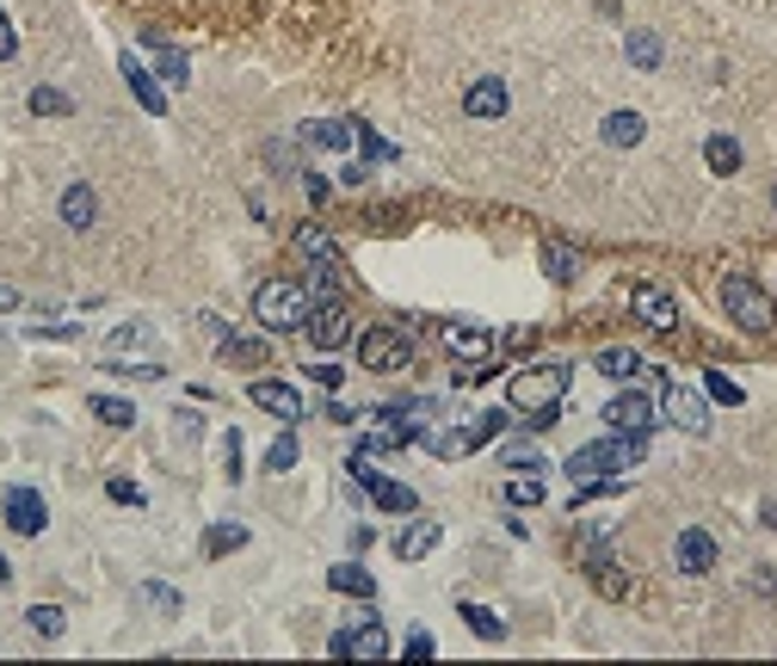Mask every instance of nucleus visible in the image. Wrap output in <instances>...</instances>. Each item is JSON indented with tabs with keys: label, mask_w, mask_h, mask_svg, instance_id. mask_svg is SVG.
<instances>
[{
	"label": "nucleus",
	"mask_w": 777,
	"mask_h": 666,
	"mask_svg": "<svg viewBox=\"0 0 777 666\" xmlns=\"http://www.w3.org/2000/svg\"><path fill=\"white\" fill-rule=\"evenodd\" d=\"M506 395H512L518 414H531L537 426H543V419L562 407V395H568V364H537V370H518Z\"/></svg>",
	"instance_id": "nucleus-1"
},
{
	"label": "nucleus",
	"mask_w": 777,
	"mask_h": 666,
	"mask_svg": "<svg viewBox=\"0 0 777 666\" xmlns=\"http://www.w3.org/2000/svg\"><path fill=\"white\" fill-rule=\"evenodd\" d=\"M722 309H728V322H735L740 334H772L777 327V303L747 272H728V278H722Z\"/></svg>",
	"instance_id": "nucleus-2"
},
{
	"label": "nucleus",
	"mask_w": 777,
	"mask_h": 666,
	"mask_svg": "<svg viewBox=\"0 0 777 666\" xmlns=\"http://www.w3.org/2000/svg\"><path fill=\"white\" fill-rule=\"evenodd\" d=\"M309 309H315L309 285H290V278H272V285H260V297H253V315H260V327H272V334H297V327L309 322Z\"/></svg>",
	"instance_id": "nucleus-3"
},
{
	"label": "nucleus",
	"mask_w": 777,
	"mask_h": 666,
	"mask_svg": "<svg viewBox=\"0 0 777 666\" xmlns=\"http://www.w3.org/2000/svg\"><path fill=\"white\" fill-rule=\"evenodd\" d=\"M648 457V438H605L568 457V481H599V476H624L629 463Z\"/></svg>",
	"instance_id": "nucleus-4"
},
{
	"label": "nucleus",
	"mask_w": 777,
	"mask_h": 666,
	"mask_svg": "<svg viewBox=\"0 0 777 666\" xmlns=\"http://www.w3.org/2000/svg\"><path fill=\"white\" fill-rule=\"evenodd\" d=\"M359 364L371 370V377H383V370H408L414 364V340L401 334V327H371L359 340Z\"/></svg>",
	"instance_id": "nucleus-5"
},
{
	"label": "nucleus",
	"mask_w": 777,
	"mask_h": 666,
	"mask_svg": "<svg viewBox=\"0 0 777 666\" xmlns=\"http://www.w3.org/2000/svg\"><path fill=\"white\" fill-rule=\"evenodd\" d=\"M500 426H506V419L488 407V414H475V419H463V426H451L444 438H426V451H433V457H444V463H456V457H469L475 444H488Z\"/></svg>",
	"instance_id": "nucleus-6"
},
{
	"label": "nucleus",
	"mask_w": 777,
	"mask_h": 666,
	"mask_svg": "<svg viewBox=\"0 0 777 666\" xmlns=\"http://www.w3.org/2000/svg\"><path fill=\"white\" fill-rule=\"evenodd\" d=\"M327 654H334V661H383V654H389V629L383 624H352V629H340V636L327 642Z\"/></svg>",
	"instance_id": "nucleus-7"
},
{
	"label": "nucleus",
	"mask_w": 777,
	"mask_h": 666,
	"mask_svg": "<svg viewBox=\"0 0 777 666\" xmlns=\"http://www.w3.org/2000/svg\"><path fill=\"white\" fill-rule=\"evenodd\" d=\"M309 345L315 352H340L346 340H352V322H346V303H315L309 309V322H303Z\"/></svg>",
	"instance_id": "nucleus-8"
},
{
	"label": "nucleus",
	"mask_w": 777,
	"mask_h": 666,
	"mask_svg": "<svg viewBox=\"0 0 777 666\" xmlns=\"http://www.w3.org/2000/svg\"><path fill=\"white\" fill-rule=\"evenodd\" d=\"M666 419H673L685 438H703V432H710V395H698V389L673 382V389H666Z\"/></svg>",
	"instance_id": "nucleus-9"
},
{
	"label": "nucleus",
	"mask_w": 777,
	"mask_h": 666,
	"mask_svg": "<svg viewBox=\"0 0 777 666\" xmlns=\"http://www.w3.org/2000/svg\"><path fill=\"white\" fill-rule=\"evenodd\" d=\"M438 340H444V352H451L456 364H488L493 359V334H488V327L444 322V327H438Z\"/></svg>",
	"instance_id": "nucleus-10"
},
{
	"label": "nucleus",
	"mask_w": 777,
	"mask_h": 666,
	"mask_svg": "<svg viewBox=\"0 0 777 666\" xmlns=\"http://www.w3.org/2000/svg\"><path fill=\"white\" fill-rule=\"evenodd\" d=\"M605 426H611V432H624V438H648V426H654V401L636 395V389H629V395H611L605 401Z\"/></svg>",
	"instance_id": "nucleus-11"
},
{
	"label": "nucleus",
	"mask_w": 777,
	"mask_h": 666,
	"mask_svg": "<svg viewBox=\"0 0 777 666\" xmlns=\"http://www.w3.org/2000/svg\"><path fill=\"white\" fill-rule=\"evenodd\" d=\"M629 309H636V322L654 327V334H673V327H679V303H673L661 285H636L629 290Z\"/></svg>",
	"instance_id": "nucleus-12"
},
{
	"label": "nucleus",
	"mask_w": 777,
	"mask_h": 666,
	"mask_svg": "<svg viewBox=\"0 0 777 666\" xmlns=\"http://www.w3.org/2000/svg\"><path fill=\"white\" fill-rule=\"evenodd\" d=\"M352 476H359L364 488H371V506H377V513H414V506H419V494H414V488H408V481L371 476V469H364V457L352 463Z\"/></svg>",
	"instance_id": "nucleus-13"
},
{
	"label": "nucleus",
	"mask_w": 777,
	"mask_h": 666,
	"mask_svg": "<svg viewBox=\"0 0 777 666\" xmlns=\"http://www.w3.org/2000/svg\"><path fill=\"white\" fill-rule=\"evenodd\" d=\"M297 142L303 149H352L359 130H352V117H309V124H297Z\"/></svg>",
	"instance_id": "nucleus-14"
},
{
	"label": "nucleus",
	"mask_w": 777,
	"mask_h": 666,
	"mask_svg": "<svg viewBox=\"0 0 777 666\" xmlns=\"http://www.w3.org/2000/svg\"><path fill=\"white\" fill-rule=\"evenodd\" d=\"M673 562H679L685 574H710V568H716V537L703 531V525L679 531V543H673Z\"/></svg>",
	"instance_id": "nucleus-15"
},
{
	"label": "nucleus",
	"mask_w": 777,
	"mask_h": 666,
	"mask_svg": "<svg viewBox=\"0 0 777 666\" xmlns=\"http://www.w3.org/2000/svg\"><path fill=\"white\" fill-rule=\"evenodd\" d=\"M210 334L223 340V345H216V359L235 364V370H260V364L272 359V345H266V340H241V334H223L216 322H210Z\"/></svg>",
	"instance_id": "nucleus-16"
},
{
	"label": "nucleus",
	"mask_w": 777,
	"mask_h": 666,
	"mask_svg": "<svg viewBox=\"0 0 777 666\" xmlns=\"http://www.w3.org/2000/svg\"><path fill=\"white\" fill-rule=\"evenodd\" d=\"M7 531L38 537L43 531V494H32V488H7Z\"/></svg>",
	"instance_id": "nucleus-17"
},
{
	"label": "nucleus",
	"mask_w": 777,
	"mask_h": 666,
	"mask_svg": "<svg viewBox=\"0 0 777 666\" xmlns=\"http://www.w3.org/2000/svg\"><path fill=\"white\" fill-rule=\"evenodd\" d=\"M587 574L599 580V592H605V599H629V574L605 555V537H592V543H587Z\"/></svg>",
	"instance_id": "nucleus-18"
},
{
	"label": "nucleus",
	"mask_w": 777,
	"mask_h": 666,
	"mask_svg": "<svg viewBox=\"0 0 777 666\" xmlns=\"http://www.w3.org/2000/svg\"><path fill=\"white\" fill-rule=\"evenodd\" d=\"M253 401H260L266 414H278V419H297V414H303L297 382H278V377H260V382H253Z\"/></svg>",
	"instance_id": "nucleus-19"
},
{
	"label": "nucleus",
	"mask_w": 777,
	"mask_h": 666,
	"mask_svg": "<svg viewBox=\"0 0 777 666\" xmlns=\"http://www.w3.org/2000/svg\"><path fill=\"white\" fill-rule=\"evenodd\" d=\"M438 543H444L438 518H414V525H408V531L396 537V555H401V562H426V555H433Z\"/></svg>",
	"instance_id": "nucleus-20"
},
{
	"label": "nucleus",
	"mask_w": 777,
	"mask_h": 666,
	"mask_svg": "<svg viewBox=\"0 0 777 666\" xmlns=\"http://www.w3.org/2000/svg\"><path fill=\"white\" fill-rule=\"evenodd\" d=\"M117 68H124V80H130V93L142 99V112H149V117H167V93L149 80V68H142V62H136V56H117Z\"/></svg>",
	"instance_id": "nucleus-21"
},
{
	"label": "nucleus",
	"mask_w": 777,
	"mask_h": 666,
	"mask_svg": "<svg viewBox=\"0 0 777 666\" xmlns=\"http://www.w3.org/2000/svg\"><path fill=\"white\" fill-rule=\"evenodd\" d=\"M463 112L469 117H500L506 112V80H469V93H463Z\"/></svg>",
	"instance_id": "nucleus-22"
},
{
	"label": "nucleus",
	"mask_w": 777,
	"mask_h": 666,
	"mask_svg": "<svg viewBox=\"0 0 777 666\" xmlns=\"http://www.w3.org/2000/svg\"><path fill=\"white\" fill-rule=\"evenodd\" d=\"M93 216H99L93 186H68V191H62V223H68V229H93Z\"/></svg>",
	"instance_id": "nucleus-23"
},
{
	"label": "nucleus",
	"mask_w": 777,
	"mask_h": 666,
	"mask_svg": "<svg viewBox=\"0 0 777 666\" xmlns=\"http://www.w3.org/2000/svg\"><path fill=\"white\" fill-rule=\"evenodd\" d=\"M327 587L340 592V599H371L377 592V580L359 568V562H334V574H327Z\"/></svg>",
	"instance_id": "nucleus-24"
},
{
	"label": "nucleus",
	"mask_w": 777,
	"mask_h": 666,
	"mask_svg": "<svg viewBox=\"0 0 777 666\" xmlns=\"http://www.w3.org/2000/svg\"><path fill=\"white\" fill-rule=\"evenodd\" d=\"M500 494H506V506H537L543 500V469H512Z\"/></svg>",
	"instance_id": "nucleus-25"
},
{
	"label": "nucleus",
	"mask_w": 777,
	"mask_h": 666,
	"mask_svg": "<svg viewBox=\"0 0 777 666\" xmlns=\"http://www.w3.org/2000/svg\"><path fill=\"white\" fill-rule=\"evenodd\" d=\"M642 136H648V124L636 112H611L605 117V142H611V149H636Z\"/></svg>",
	"instance_id": "nucleus-26"
},
{
	"label": "nucleus",
	"mask_w": 777,
	"mask_h": 666,
	"mask_svg": "<svg viewBox=\"0 0 777 666\" xmlns=\"http://www.w3.org/2000/svg\"><path fill=\"white\" fill-rule=\"evenodd\" d=\"M543 272H550L555 285H574V278H580V253H574L568 241H550V248H543Z\"/></svg>",
	"instance_id": "nucleus-27"
},
{
	"label": "nucleus",
	"mask_w": 777,
	"mask_h": 666,
	"mask_svg": "<svg viewBox=\"0 0 777 666\" xmlns=\"http://www.w3.org/2000/svg\"><path fill=\"white\" fill-rule=\"evenodd\" d=\"M290 241H297V253H303L309 266H327V260H334V241H327V229H315V223H303Z\"/></svg>",
	"instance_id": "nucleus-28"
},
{
	"label": "nucleus",
	"mask_w": 777,
	"mask_h": 666,
	"mask_svg": "<svg viewBox=\"0 0 777 666\" xmlns=\"http://www.w3.org/2000/svg\"><path fill=\"white\" fill-rule=\"evenodd\" d=\"M599 370H605V377H642V359H636V345H605V352H599Z\"/></svg>",
	"instance_id": "nucleus-29"
},
{
	"label": "nucleus",
	"mask_w": 777,
	"mask_h": 666,
	"mask_svg": "<svg viewBox=\"0 0 777 666\" xmlns=\"http://www.w3.org/2000/svg\"><path fill=\"white\" fill-rule=\"evenodd\" d=\"M703 161H710V173H722V179H728V173H740L735 136H710V142H703Z\"/></svg>",
	"instance_id": "nucleus-30"
},
{
	"label": "nucleus",
	"mask_w": 777,
	"mask_h": 666,
	"mask_svg": "<svg viewBox=\"0 0 777 666\" xmlns=\"http://www.w3.org/2000/svg\"><path fill=\"white\" fill-rule=\"evenodd\" d=\"M247 543V525H210L204 531V555H235Z\"/></svg>",
	"instance_id": "nucleus-31"
},
{
	"label": "nucleus",
	"mask_w": 777,
	"mask_h": 666,
	"mask_svg": "<svg viewBox=\"0 0 777 666\" xmlns=\"http://www.w3.org/2000/svg\"><path fill=\"white\" fill-rule=\"evenodd\" d=\"M309 297H315V303H340V266H334V260L309 272Z\"/></svg>",
	"instance_id": "nucleus-32"
},
{
	"label": "nucleus",
	"mask_w": 777,
	"mask_h": 666,
	"mask_svg": "<svg viewBox=\"0 0 777 666\" xmlns=\"http://www.w3.org/2000/svg\"><path fill=\"white\" fill-rule=\"evenodd\" d=\"M629 62H636V68H661V38H654V32H629Z\"/></svg>",
	"instance_id": "nucleus-33"
},
{
	"label": "nucleus",
	"mask_w": 777,
	"mask_h": 666,
	"mask_svg": "<svg viewBox=\"0 0 777 666\" xmlns=\"http://www.w3.org/2000/svg\"><path fill=\"white\" fill-rule=\"evenodd\" d=\"M463 624H469L481 642H506V624H500L493 611H481V605H463Z\"/></svg>",
	"instance_id": "nucleus-34"
},
{
	"label": "nucleus",
	"mask_w": 777,
	"mask_h": 666,
	"mask_svg": "<svg viewBox=\"0 0 777 666\" xmlns=\"http://www.w3.org/2000/svg\"><path fill=\"white\" fill-rule=\"evenodd\" d=\"M703 389H710V401H722V407H740V401H747L728 370H703Z\"/></svg>",
	"instance_id": "nucleus-35"
},
{
	"label": "nucleus",
	"mask_w": 777,
	"mask_h": 666,
	"mask_svg": "<svg viewBox=\"0 0 777 666\" xmlns=\"http://www.w3.org/2000/svg\"><path fill=\"white\" fill-rule=\"evenodd\" d=\"M32 112H38V117H68V112H75V99L62 93V87H38V93H32Z\"/></svg>",
	"instance_id": "nucleus-36"
},
{
	"label": "nucleus",
	"mask_w": 777,
	"mask_h": 666,
	"mask_svg": "<svg viewBox=\"0 0 777 666\" xmlns=\"http://www.w3.org/2000/svg\"><path fill=\"white\" fill-rule=\"evenodd\" d=\"M93 414L105 419V426H117V432L136 426V407H130V401H117V395H93Z\"/></svg>",
	"instance_id": "nucleus-37"
},
{
	"label": "nucleus",
	"mask_w": 777,
	"mask_h": 666,
	"mask_svg": "<svg viewBox=\"0 0 777 666\" xmlns=\"http://www.w3.org/2000/svg\"><path fill=\"white\" fill-rule=\"evenodd\" d=\"M500 463H506V469H543V451H537L531 438H512L506 451H500Z\"/></svg>",
	"instance_id": "nucleus-38"
},
{
	"label": "nucleus",
	"mask_w": 777,
	"mask_h": 666,
	"mask_svg": "<svg viewBox=\"0 0 777 666\" xmlns=\"http://www.w3.org/2000/svg\"><path fill=\"white\" fill-rule=\"evenodd\" d=\"M105 345H112V352H136V345H154V327H149V322H130V327H117Z\"/></svg>",
	"instance_id": "nucleus-39"
},
{
	"label": "nucleus",
	"mask_w": 777,
	"mask_h": 666,
	"mask_svg": "<svg viewBox=\"0 0 777 666\" xmlns=\"http://www.w3.org/2000/svg\"><path fill=\"white\" fill-rule=\"evenodd\" d=\"M297 457H303V444H297V438H278V444H272V457H266V476H285V469H297Z\"/></svg>",
	"instance_id": "nucleus-40"
},
{
	"label": "nucleus",
	"mask_w": 777,
	"mask_h": 666,
	"mask_svg": "<svg viewBox=\"0 0 777 666\" xmlns=\"http://www.w3.org/2000/svg\"><path fill=\"white\" fill-rule=\"evenodd\" d=\"M154 62H161V75H167V87H186V80H191L186 56H179V50H167V43H161V50H154Z\"/></svg>",
	"instance_id": "nucleus-41"
},
{
	"label": "nucleus",
	"mask_w": 777,
	"mask_h": 666,
	"mask_svg": "<svg viewBox=\"0 0 777 666\" xmlns=\"http://www.w3.org/2000/svg\"><path fill=\"white\" fill-rule=\"evenodd\" d=\"M25 624L38 629V636H62V629H68V617H62L57 605H32V617H25Z\"/></svg>",
	"instance_id": "nucleus-42"
},
{
	"label": "nucleus",
	"mask_w": 777,
	"mask_h": 666,
	"mask_svg": "<svg viewBox=\"0 0 777 666\" xmlns=\"http://www.w3.org/2000/svg\"><path fill=\"white\" fill-rule=\"evenodd\" d=\"M352 130H359V142H364V154H371V161H396V142H383L371 124H359V117H352Z\"/></svg>",
	"instance_id": "nucleus-43"
},
{
	"label": "nucleus",
	"mask_w": 777,
	"mask_h": 666,
	"mask_svg": "<svg viewBox=\"0 0 777 666\" xmlns=\"http://www.w3.org/2000/svg\"><path fill=\"white\" fill-rule=\"evenodd\" d=\"M105 494H112L117 506H142V488H136L130 476H112V488H105Z\"/></svg>",
	"instance_id": "nucleus-44"
},
{
	"label": "nucleus",
	"mask_w": 777,
	"mask_h": 666,
	"mask_svg": "<svg viewBox=\"0 0 777 666\" xmlns=\"http://www.w3.org/2000/svg\"><path fill=\"white\" fill-rule=\"evenodd\" d=\"M142 592H149V599H154V611H167V617H173V611H179V599H173V587H167V580H149V587H142Z\"/></svg>",
	"instance_id": "nucleus-45"
},
{
	"label": "nucleus",
	"mask_w": 777,
	"mask_h": 666,
	"mask_svg": "<svg viewBox=\"0 0 777 666\" xmlns=\"http://www.w3.org/2000/svg\"><path fill=\"white\" fill-rule=\"evenodd\" d=\"M401 654H408V661H433V636H426V629H414V636H408V648H401Z\"/></svg>",
	"instance_id": "nucleus-46"
},
{
	"label": "nucleus",
	"mask_w": 777,
	"mask_h": 666,
	"mask_svg": "<svg viewBox=\"0 0 777 666\" xmlns=\"http://www.w3.org/2000/svg\"><path fill=\"white\" fill-rule=\"evenodd\" d=\"M13 56H20V38H13V20L0 13V62H13Z\"/></svg>",
	"instance_id": "nucleus-47"
},
{
	"label": "nucleus",
	"mask_w": 777,
	"mask_h": 666,
	"mask_svg": "<svg viewBox=\"0 0 777 666\" xmlns=\"http://www.w3.org/2000/svg\"><path fill=\"white\" fill-rule=\"evenodd\" d=\"M309 377H315V382H327V389H340V364H315V370H309Z\"/></svg>",
	"instance_id": "nucleus-48"
},
{
	"label": "nucleus",
	"mask_w": 777,
	"mask_h": 666,
	"mask_svg": "<svg viewBox=\"0 0 777 666\" xmlns=\"http://www.w3.org/2000/svg\"><path fill=\"white\" fill-rule=\"evenodd\" d=\"M303 186H309V198H315V204H327V198H334V186H327V179H322V173H309V179H303Z\"/></svg>",
	"instance_id": "nucleus-49"
},
{
	"label": "nucleus",
	"mask_w": 777,
	"mask_h": 666,
	"mask_svg": "<svg viewBox=\"0 0 777 666\" xmlns=\"http://www.w3.org/2000/svg\"><path fill=\"white\" fill-rule=\"evenodd\" d=\"M20 303H25L20 290H13V285H0V309H20Z\"/></svg>",
	"instance_id": "nucleus-50"
},
{
	"label": "nucleus",
	"mask_w": 777,
	"mask_h": 666,
	"mask_svg": "<svg viewBox=\"0 0 777 666\" xmlns=\"http://www.w3.org/2000/svg\"><path fill=\"white\" fill-rule=\"evenodd\" d=\"M7 574H13V568H7V555H0V587H7Z\"/></svg>",
	"instance_id": "nucleus-51"
}]
</instances>
